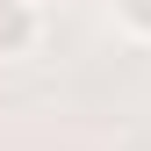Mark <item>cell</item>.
Returning a JSON list of instances; mask_svg holds the SVG:
<instances>
[{"instance_id": "cell-1", "label": "cell", "mask_w": 151, "mask_h": 151, "mask_svg": "<svg viewBox=\"0 0 151 151\" xmlns=\"http://www.w3.org/2000/svg\"><path fill=\"white\" fill-rule=\"evenodd\" d=\"M43 43V7L29 0H0V58H29Z\"/></svg>"}, {"instance_id": "cell-2", "label": "cell", "mask_w": 151, "mask_h": 151, "mask_svg": "<svg viewBox=\"0 0 151 151\" xmlns=\"http://www.w3.org/2000/svg\"><path fill=\"white\" fill-rule=\"evenodd\" d=\"M115 14H122V29L137 43H151V0H115Z\"/></svg>"}, {"instance_id": "cell-3", "label": "cell", "mask_w": 151, "mask_h": 151, "mask_svg": "<svg viewBox=\"0 0 151 151\" xmlns=\"http://www.w3.org/2000/svg\"><path fill=\"white\" fill-rule=\"evenodd\" d=\"M29 7H50V0H29Z\"/></svg>"}]
</instances>
